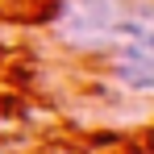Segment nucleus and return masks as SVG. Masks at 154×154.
I'll return each instance as SVG.
<instances>
[{"label":"nucleus","instance_id":"f03ea898","mask_svg":"<svg viewBox=\"0 0 154 154\" xmlns=\"http://www.w3.org/2000/svg\"><path fill=\"white\" fill-rule=\"evenodd\" d=\"M108 75L117 88H125L137 100H146L154 92V4L150 0H142L133 8L125 33L108 50Z\"/></svg>","mask_w":154,"mask_h":154},{"label":"nucleus","instance_id":"f257e3e1","mask_svg":"<svg viewBox=\"0 0 154 154\" xmlns=\"http://www.w3.org/2000/svg\"><path fill=\"white\" fill-rule=\"evenodd\" d=\"M142 0H63L54 17V38L63 50L79 58H96L117 46L129 17Z\"/></svg>","mask_w":154,"mask_h":154}]
</instances>
